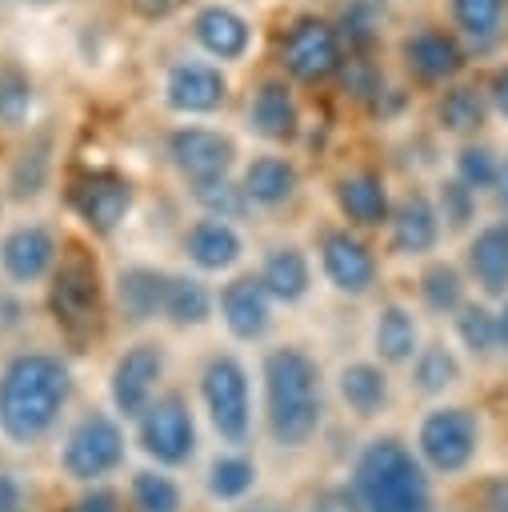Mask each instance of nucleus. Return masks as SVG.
Instances as JSON below:
<instances>
[{
	"mask_svg": "<svg viewBox=\"0 0 508 512\" xmlns=\"http://www.w3.org/2000/svg\"><path fill=\"white\" fill-rule=\"evenodd\" d=\"M132 500L140 512H176L180 508V492L168 476L160 472H136L132 480Z\"/></svg>",
	"mask_w": 508,
	"mask_h": 512,
	"instance_id": "ea45409f",
	"label": "nucleus"
},
{
	"mask_svg": "<svg viewBox=\"0 0 508 512\" xmlns=\"http://www.w3.org/2000/svg\"><path fill=\"white\" fill-rule=\"evenodd\" d=\"M68 204L84 220V228H92L96 236H108L128 220V212L136 204V188L116 168H88L72 180Z\"/></svg>",
	"mask_w": 508,
	"mask_h": 512,
	"instance_id": "6e6552de",
	"label": "nucleus"
},
{
	"mask_svg": "<svg viewBox=\"0 0 508 512\" xmlns=\"http://www.w3.org/2000/svg\"><path fill=\"white\" fill-rule=\"evenodd\" d=\"M220 320L236 340H260L272 328V296L260 276H236L220 288Z\"/></svg>",
	"mask_w": 508,
	"mask_h": 512,
	"instance_id": "412c9836",
	"label": "nucleus"
},
{
	"mask_svg": "<svg viewBox=\"0 0 508 512\" xmlns=\"http://www.w3.org/2000/svg\"><path fill=\"white\" fill-rule=\"evenodd\" d=\"M448 28L468 52H492L508 28V0H448Z\"/></svg>",
	"mask_w": 508,
	"mask_h": 512,
	"instance_id": "393cba45",
	"label": "nucleus"
},
{
	"mask_svg": "<svg viewBox=\"0 0 508 512\" xmlns=\"http://www.w3.org/2000/svg\"><path fill=\"white\" fill-rule=\"evenodd\" d=\"M164 376V348L152 344V340H140L132 348L120 352V360L112 364V380H108V392H112V404L124 412V416H144V408L156 400V384Z\"/></svg>",
	"mask_w": 508,
	"mask_h": 512,
	"instance_id": "2eb2a0df",
	"label": "nucleus"
},
{
	"mask_svg": "<svg viewBox=\"0 0 508 512\" xmlns=\"http://www.w3.org/2000/svg\"><path fill=\"white\" fill-rule=\"evenodd\" d=\"M280 68L296 84H320L344 68L340 28L324 16H300L280 36Z\"/></svg>",
	"mask_w": 508,
	"mask_h": 512,
	"instance_id": "20e7f679",
	"label": "nucleus"
},
{
	"mask_svg": "<svg viewBox=\"0 0 508 512\" xmlns=\"http://www.w3.org/2000/svg\"><path fill=\"white\" fill-rule=\"evenodd\" d=\"M52 312L64 328L80 332V328H92L96 312H100V284H96V264L72 248L56 272H52Z\"/></svg>",
	"mask_w": 508,
	"mask_h": 512,
	"instance_id": "4468645a",
	"label": "nucleus"
},
{
	"mask_svg": "<svg viewBox=\"0 0 508 512\" xmlns=\"http://www.w3.org/2000/svg\"><path fill=\"white\" fill-rule=\"evenodd\" d=\"M244 124L264 144H292L300 136V104L284 76H264L244 108Z\"/></svg>",
	"mask_w": 508,
	"mask_h": 512,
	"instance_id": "f3484780",
	"label": "nucleus"
},
{
	"mask_svg": "<svg viewBox=\"0 0 508 512\" xmlns=\"http://www.w3.org/2000/svg\"><path fill=\"white\" fill-rule=\"evenodd\" d=\"M268 512H276V508H268Z\"/></svg>",
	"mask_w": 508,
	"mask_h": 512,
	"instance_id": "3c124183",
	"label": "nucleus"
},
{
	"mask_svg": "<svg viewBox=\"0 0 508 512\" xmlns=\"http://www.w3.org/2000/svg\"><path fill=\"white\" fill-rule=\"evenodd\" d=\"M488 508L492 512H508V480L488 484Z\"/></svg>",
	"mask_w": 508,
	"mask_h": 512,
	"instance_id": "49530a36",
	"label": "nucleus"
},
{
	"mask_svg": "<svg viewBox=\"0 0 508 512\" xmlns=\"http://www.w3.org/2000/svg\"><path fill=\"white\" fill-rule=\"evenodd\" d=\"M336 388H340V400L356 412V416H376L384 404H388V376L380 364L372 360H352L340 368L336 376Z\"/></svg>",
	"mask_w": 508,
	"mask_h": 512,
	"instance_id": "7c9ffc66",
	"label": "nucleus"
},
{
	"mask_svg": "<svg viewBox=\"0 0 508 512\" xmlns=\"http://www.w3.org/2000/svg\"><path fill=\"white\" fill-rule=\"evenodd\" d=\"M420 300L436 316H456L464 304V272L452 260H432L420 272Z\"/></svg>",
	"mask_w": 508,
	"mask_h": 512,
	"instance_id": "72a5a7b5",
	"label": "nucleus"
},
{
	"mask_svg": "<svg viewBox=\"0 0 508 512\" xmlns=\"http://www.w3.org/2000/svg\"><path fill=\"white\" fill-rule=\"evenodd\" d=\"M452 176L472 188L476 196L488 192V188H500V176H504V156L488 144V140H460L456 152H452Z\"/></svg>",
	"mask_w": 508,
	"mask_h": 512,
	"instance_id": "2f4dec72",
	"label": "nucleus"
},
{
	"mask_svg": "<svg viewBox=\"0 0 508 512\" xmlns=\"http://www.w3.org/2000/svg\"><path fill=\"white\" fill-rule=\"evenodd\" d=\"M192 200L204 208V216H216V220H236V216H244L252 208L244 188H240V180H232V176L228 180H212V184H196Z\"/></svg>",
	"mask_w": 508,
	"mask_h": 512,
	"instance_id": "4c0bfd02",
	"label": "nucleus"
},
{
	"mask_svg": "<svg viewBox=\"0 0 508 512\" xmlns=\"http://www.w3.org/2000/svg\"><path fill=\"white\" fill-rule=\"evenodd\" d=\"M160 104L184 120L212 116L228 104V72L204 56H180L160 76Z\"/></svg>",
	"mask_w": 508,
	"mask_h": 512,
	"instance_id": "39448f33",
	"label": "nucleus"
},
{
	"mask_svg": "<svg viewBox=\"0 0 508 512\" xmlns=\"http://www.w3.org/2000/svg\"><path fill=\"white\" fill-rule=\"evenodd\" d=\"M80 512H112V496L108 492H96V496L80 500Z\"/></svg>",
	"mask_w": 508,
	"mask_h": 512,
	"instance_id": "de8ad7c7",
	"label": "nucleus"
},
{
	"mask_svg": "<svg viewBox=\"0 0 508 512\" xmlns=\"http://www.w3.org/2000/svg\"><path fill=\"white\" fill-rule=\"evenodd\" d=\"M184 256L200 268V272H228L240 256H244V236L232 220H216V216H200L184 228Z\"/></svg>",
	"mask_w": 508,
	"mask_h": 512,
	"instance_id": "b1692460",
	"label": "nucleus"
},
{
	"mask_svg": "<svg viewBox=\"0 0 508 512\" xmlns=\"http://www.w3.org/2000/svg\"><path fill=\"white\" fill-rule=\"evenodd\" d=\"M56 256H60V248H56V232L48 224L28 220V224H16L0 236V268L16 284L44 280L56 268Z\"/></svg>",
	"mask_w": 508,
	"mask_h": 512,
	"instance_id": "6ab92c4d",
	"label": "nucleus"
},
{
	"mask_svg": "<svg viewBox=\"0 0 508 512\" xmlns=\"http://www.w3.org/2000/svg\"><path fill=\"white\" fill-rule=\"evenodd\" d=\"M332 196H336V208L348 224L356 228H380L388 224L392 216V192H388V180L372 168H348L336 176L332 184Z\"/></svg>",
	"mask_w": 508,
	"mask_h": 512,
	"instance_id": "aec40b11",
	"label": "nucleus"
},
{
	"mask_svg": "<svg viewBox=\"0 0 508 512\" xmlns=\"http://www.w3.org/2000/svg\"><path fill=\"white\" fill-rule=\"evenodd\" d=\"M488 116H492L488 96L476 84H460L456 80V84L440 88V96H436V128L456 136V140H476Z\"/></svg>",
	"mask_w": 508,
	"mask_h": 512,
	"instance_id": "a878e982",
	"label": "nucleus"
},
{
	"mask_svg": "<svg viewBox=\"0 0 508 512\" xmlns=\"http://www.w3.org/2000/svg\"><path fill=\"white\" fill-rule=\"evenodd\" d=\"M452 320H456L460 344H464L472 356H488L492 348H500V340H496V312H492V308H484V304H476V300H464Z\"/></svg>",
	"mask_w": 508,
	"mask_h": 512,
	"instance_id": "c9c22d12",
	"label": "nucleus"
},
{
	"mask_svg": "<svg viewBox=\"0 0 508 512\" xmlns=\"http://www.w3.org/2000/svg\"><path fill=\"white\" fill-rule=\"evenodd\" d=\"M164 284H168V272L148 268V264H128L116 276V304H120V312L132 324L152 320L164 308Z\"/></svg>",
	"mask_w": 508,
	"mask_h": 512,
	"instance_id": "c85d7f7f",
	"label": "nucleus"
},
{
	"mask_svg": "<svg viewBox=\"0 0 508 512\" xmlns=\"http://www.w3.org/2000/svg\"><path fill=\"white\" fill-rule=\"evenodd\" d=\"M340 72H344L348 92H352V96H360V100H368V96H376V92L384 88V76L376 72V64H372V60H348Z\"/></svg>",
	"mask_w": 508,
	"mask_h": 512,
	"instance_id": "a19ab883",
	"label": "nucleus"
},
{
	"mask_svg": "<svg viewBox=\"0 0 508 512\" xmlns=\"http://www.w3.org/2000/svg\"><path fill=\"white\" fill-rule=\"evenodd\" d=\"M416 444H420V456H424L436 472H460V468L476 456V444H480L476 412H472V408H460V404L432 408V412L420 420Z\"/></svg>",
	"mask_w": 508,
	"mask_h": 512,
	"instance_id": "9d476101",
	"label": "nucleus"
},
{
	"mask_svg": "<svg viewBox=\"0 0 508 512\" xmlns=\"http://www.w3.org/2000/svg\"><path fill=\"white\" fill-rule=\"evenodd\" d=\"M320 268L344 296H364L376 284V256L352 228H328L320 236Z\"/></svg>",
	"mask_w": 508,
	"mask_h": 512,
	"instance_id": "a211bd4d",
	"label": "nucleus"
},
{
	"mask_svg": "<svg viewBox=\"0 0 508 512\" xmlns=\"http://www.w3.org/2000/svg\"><path fill=\"white\" fill-rule=\"evenodd\" d=\"M200 396H204V408H208V420L212 428L240 444L248 436V420H252V396H248V372L236 356L220 352L204 364L200 372Z\"/></svg>",
	"mask_w": 508,
	"mask_h": 512,
	"instance_id": "0eeeda50",
	"label": "nucleus"
},
{
	"mask_svg": "<svg viewBox=\"0 0 508 512\" xmlns=\"http://www.w3.org/2000/svg\"><path fill=\"white\" fill-rule=\"evenodd\" d=\"M464 264L484 296H508V220H488L468 236Z\"/></svg>",
	"mask_w": 508,
	"mask_h": 512,
	"instance_id": "4be33fe9",
	"label": "nucleus"
},
{
	"mask_svg": "<svg viewBox=\"0 0 508 512\" xmlns=\"http://www.w3.org/2000/svg\"><path fill=\"white\" fill-rule=\"evenodd\" d=\"M212 304L216 300H212V292H208V284L200 276L176 272L164 284V308H160V316L168 324H176V328H200L212 316Z\"/></svg>",
	"mask_w": 508,
	"mask_h": 512,
	"instance_id": "c756f323",
	"label": "nucleus"
},
{
	"mask_svg": "<svg viewBox=\"0 0 508 512\" xmlns=\"http://www.w3.org/2000/svg\"><path fill=\"white\" fill-rule=\"evenodd\" d=\"M384 228H388V248L396 256H428V252H436V244L444 236L436 200L424 188H408L404 196H396Z\"/></svg>",
	"mask_w": 508,
	"mask_h": 512,
	"instance_id": "dca6fc26",
	"label": "nucleus"
},
{
	"mask_svg": "<svg viewBox=\"0 0 508 512\" xmlns=\"http://www.w3.org/2000/svg\"><path fill=\"white\" fill-rule=\"evenodd\" d=\"M240 188L256 208H280L300 192V168L284 152H256L240 168Z\"/></svg>",
	"mask_w": 508,
	"mask_h": 512,
	"instance_id": "5701e85b",
	"label": "nucleus"
},
{
	"mask_svg": "<svg viewBox=\"0 0 508 512\" xmlns=\"http://www.w3.org/2000/svg\"><path fill=\"white\" fill-rule=\"evenodd\" d=\"M496 340H500V348L508 352V296H504V308L496 312Z\"/></svg>",
	"mask_w": 508,
	"mask_h": 512,
	"instance_id": "09e8293b",
	"label": "nucleus"
},
{
	"mask_svg": "<svg viewBox=\"0 0 508 512\" xmlns=\"http://www.w3.org/2000/svg\"><path fill=\"white\" fill-rule=\"evenodd\" d=\"M496 192H500V200H504V208H508V160H504V176H500V188H496Z\"/></svg>",
	"mask_w": 508,
	"mask_h": 512,
	"instance_id": "8fccbe9b",
	"label": "nucleus"
},
{
	"mask_svg": "<svg viewBox=\"0 0 508 512\" xmlns=\"http://www.w3.org/2000/svg\"><path fill=\"white\" fill-rule=\"evenodd\" d=\"M432 200H436L440 224H444L448 232H460V228H468V224L476 220V208H480V196H476L472 188H464L456 176H444Z\"/></svg>",
	"mask_w": 508,
	"mask_h": 512,
	"instance_id": "e433bc0d",
	"label": "nucleus"
},
{
	"mask_svg": "<svg viewBox=\"0 0 508 512\" xmlns=\"http://www.w3.org/2000/svg\"><path fill=\"white\" fill-rule=\"evenodd\" d=\"M264 408L268 432L284 448L304 444L320 428V368L304 348L280 344L264 356Z\"/></svg>",
	"mask_w": 508,
	"mask_h": 512,
	"instance_id": "f03ea898",
	"label": "nucleus"
},
{
	"mask_svg": "<svg viewBox=\"0 0 508 512\" xmlns=\"http://www.w3.org/2000/svg\"><path fill=\"white\" fill-rule=\"evenodd\" d=\"M72 396V372L52 352H20L0 372V428L4 436L40 440Z\"/></svg>",
	"mask_w": 508,
	"mask_h": 512,
	"instance_id": "f257e3e1",
	"label": "nucleus"
},
{
	"mask_svg": "<svg viewBox=\"0 0 508 512\" xmlns=\"http://www.w3.org/2000/svg\"><path fill=\"white\" fill-rule=\"evenodd\" d=\"M188 0H132V12L144 16V20H168L184 8Z\"/></svg>",
	"mask_w": 508,
	"mask_h": 512,
	"instance_id": "37998d69",
	"label": "nucleus"
},
{
	"mask_svg": "<svg viewBox=\"0 0 508 512\" xmlns=\"http://www.w3.org/2000/svg\"><path fill=\"white\" fill-rule=\"evenodd\" d=\"M252 476H256L252 460H244V456H220L212 464V472H208V492L220 496V500H236V496H244L252 488Z\"/></svg>",
	"mask_w": 508,
	"mask_h": 512,
	"instance_id": "58836bf2",
	"label": "nucleus"
},
{
	"mask_svg": "<svg viewBox=\"0 0 508 512\" xmlns=\"http://www.w3.org/2000/svg\"><path fill=\"white\" fill-rule=\"evenodd\" d=\"M412 380H416V388L428 392V396L452 388V384L460 380V360H456V352H452L448 344H424V348L416 352V360H412Z\"/></svg>",
	"mask_w": 508,
	"mask_h": 512,
	"instance_id": "f704fd0d",
	"label": "nucleus"
},
{
	"mask_svg": "<svg viewBox=\"0 0 508 512\" xmlns=\"http://www.w3.org/2000/svg\"><path fill=\"white\" fill-rule=\"evenodd\" d=\"M140 444L160 464H184L192 456L196 428H192L188 400L180 392H164V396H156L144 408V416H140Z\"/></svg>",
	"mask_w": 508,
	"mask_h": 512,
	"instance_id": "ddd939ff",
	"label": "nucleus"
},
{
	"mask_svg": "<svg viewBox=\"0 0 508 512\" xmlns=\"http://www.w3.org/2000/svg\"><path fill=\"white\" fill-rule=\"evenodd\" d=\"M484 96H488V108H492V116L508 120V64H500V68L488 76V84H484Z\"/></svg>",
	"mask_w": 508,
	"mask_h": 512,
	"instance_id": "79ce46f5",
	"label": "nucleus"
},
{
	"mask_svg": "<svg viewBox=\"0 0 508 512\" xmlns=\"http://www.w3.org/2000/svg\"><path fill=\"white\" fill-rule=\"evenodd\" d=\"M468 56L472 52L464 48V40L444 24H420L400 40L404 72L412 80H420V84H432V88L456 84V76L464 72Z\"/></svg>",
	"mask_w": 508,
	"mask_h": 512,
	"instance_id": "1a4fd4ad",
	"label": "nucleus"
},
{
	"mask_svg": "<svg viewBox=\"0 0 508 512\" xmlns=\"http://www.w3.org/2000/svg\"><path fill=\"white\" fill-rule=\"evenodd\" d=\"M372 348L384 364H412L420 352V324L404 304H380L372 320Z\"/></svg>",
	"mask_w": 508,
	"mask_h": 512,
	"instance_id": "bb28decb",
	"label": "nucleus"
},
{
	"mask_svg": "<svg viewBox=\"0 0 508 512\" xmlns=\"http://www.w3.org/2000/svg\"><path fill=\"white\" fill-rule=\"evenodd\" d=\"M124 460V432L112 416L88 412L64 440V468L76 480H96Z\"/></svg>",
	"mask_w": 508,
	"mask_h": 512,
	"instance_id": "f8f14e48",
	"label": "nucleus"
},
{
	"mask_svg": "<svg viewBox=\"0 0 508 512\" xmlns=\"http://www.w3.org/2000/svg\"><path fill=\"white\" fill-rule=\"evenodd\" d=\"M36 112V80L16 60L0 64V128H24Z\"/></svg>",
	"mask_w": 508,
	"mask_h": 512,
	"instance_id": "473e14b6",
	"label": "nucleus"
},
{
	"mask_svg": "<svg viewBox=\"0 0 508 512\" xmlns=\"http://www.w3.org/2000/svg\"><path fill=\"white\" fill-rule=\"evenodd\" d=\"M164 156L188 180V188H196V184L228 180L240 152H236V140L224 128H212V124H176L168 132V140H164Z\"/></svg>",
	"mask_w": 508,
	"mask_h": 512,
	"instance_id": "423d86ee",
	"label": "nucleus"
},
{
	"mask_svg": "<svg viewBox=\"0 0 508 512\" xmlns=\"http://www.w3.org/2000/svg\"><path fill=\"white\" fill-rule=\"evenodd\" d=\"M356 500L364 512H428V480L420 460L396 440H372L356 460Z\"/></svg>",
	"mask_w": 508,
	"mask_h": 512,
	"instance_id": "7ed1b4c3",
	"label": "nucleus"
},
{
	"mask_svg": "<svg viewBox=\"0 0 508 512\" xmlns=\"http://www.w3.org/2000/svg\"><path fill=\"white\" fill-rule=\"evenodd\" d=\"M0 512H20V488L4 472H0Z\"/></svg>",
	"mask_w": 508,
	"mask_h": 512,
	"instance_id": "a18cd8bd",
	"label": "nucleus"
},
{
	"mask_svg": "<svg viewBox=\"0 0 508 512\" xmlns=\"http://www.w3.org/2000/svg\"><path fill=\"white\" fill-rule=\"evenodd\" d=\"M260 284H264V292H268L272 300H280V304L304 300L308 288H312V264H308L304 248H296V244L272 248V252L264 256V264H260Z\"/></svg>",
	"mask_w": 508,
	"mask_h": 512,
	"instance_id": "cd10ccee",
	"label": "nucleus"
},
{
	"mask_svg": "<svg viewBox=\"0 0 508 512\" xmlns=\"http://www.w3.org/2000/svg\"><path fill=\"white\" fill-rule=\"evenodd\" d=\"M316 512H364V508H360L356 492H344V488H336V492H324V496H320Z\"/></svg>",
	"mask_w": 508,
	"mask_h": 512,
	"instance_id": "c03bdc74",
	"label": "nucleus"
},
{
	"mask_svg": "<svg viewBox=\"0 0 508 512\" xmlns=\"http://www.w3.org/2000/svg\"><path fill=\"white\" fill-rule=\"evenodd\" d=\"M192 40H196L204 60L224 68V64H240L252 52L256 24L240 8H232L224 0H212V4H200L192 12Z\"/></svg>",
	"mask_w": 508,
	"mask_h": 512,
	"instance_id": "9b49d317",
	"label": "nucleus"
}]
</instances>
